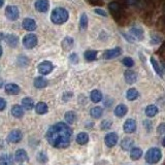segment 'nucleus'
Listing matches in <instances>:
<instances>
[{
    "label": "nucleus",
    "mask_w": 165,
    "mask_h": 165,
    "mask_svg": "<svg viewBox=\"0 0 165 165\" xmlns=\"http://www.w3.org/2000/svg\"><path fill=\"white\" fill-rule=\"evenodd\" d=\"M49 143L54 148L64 149L70 145L72 138V130L63 122L53 125L46 134Z\"/></svg>",
    "instance_id": "f257e3e1"
},
{
    "label": "nucleus",
    "mask_w": 165,
    "mask_h": 165,
    "mask_svg": "<svg viewBox=\"0 0 165 165\" xmlns=\"http://www.w3.org/2000/svg\"><path fill=\"white\" fill-rule=\"evenodd\" d=\"M68 12L63 7H57L55 9L51 14V21L54 23V24L60 25L63 24L68 20Z\"/></svg>",
    "instance_id": "f03ea898"
},
{
    "label": "nucleus",
    "mask_w": 165,
    "mask_h": 165,
    "mask_svg": "<svg viewBox=\"0 0 165 165\" xmlns=\"http://www.w3.org/2000/svg\"><path fill=\"white\" fill-rule=\"evenodd\" d=\"M162 158V153L160 149L158 148H151L146 154V161L149 164H156L157 162L160 161Z\"/></svg>",
    "instance_id": "7ed1b4c3"
},
{
    "label": "nucleus",
    "mask_w": 165,
    "mask_h": 165,
    "mask_svg": "<svg viewBox=\"0 0 165 165\" xmlns=\"http://www.w3.org/2000/svg\"><path fill=\"white\" fill-rule=\"evenodd\" d=\"M108 9H109V12H111V14L112 15V17H114V19L116 21H119L120 19L122 18L123 15V9H122V6L121 4L119 3V2H111V3L108 4Z\"/></svg>",
    "instance_id": "20e7f679"
},
{
    "label": "nucleus",
    "mask_w": 165,
    "mask_h": 165,
    "mask_svg": "<svg viewBox=\"0 0 165 165\" xmlns=\"http://www.w3.org/2000/svg\"><path fill=\"white\" fill-rule=\"evenodd\" d=\"M19 9L15 5H9L5 9V17L7 18L9 21H17L19 19Z\"/></svg>",
    "instance_id": "39448f33"
},
{
    "label": "nucleus",
    "mask_w": 165,
    "mask_h": 165,
    "mask_svg": "<svg viewBox=\"0 0 165 165\" xmlns=\"http://www.w3.org/2000/svg\"><path fill=\"white\" fill-rule=\"evenodd\" d=\"M23 44L26 49H33L37 44V36L35 34H27L24 38H23Z\"/></svg>",
    "instance_id": "423d86ee"
},
{
    "label": "nucleus",
    "mask_w": 165,
    "mask_h": 165,
    "mask_svg": "<svg viewBox=\"0 0 165 165\" xmlns=\"http://www.w3.org/2000/svg\"><path fill=\"white\" fill-rule=\"evenodd\" d=\"M37 69H38V72L43 75H46L49 73H51L53 71L54 69V65L51 63L50 61H43L41 63L38 64L37 66Z\"/></svg>",
    "instance_id": "0eeeda50"
},
{
    "label": "nucleus",
    "mask_w": 165,
    "mask_h": 165,
    "mask_svg": "<svg viewBox=\"0 0 165 165\" xmlns=\"http://www.w3.org/2000/svg\"><path fill=\"white\" fill-rule=\"evenodd\" d=\"M23 138L22 132L19 129H14L12 131H10V133L7 136V140L12 143H19Z\"/></svg>",
    "instance_id": "6e6552de"
},
{
    "label": "nucleus",
    "mask_w": 165,
    "mask_h": 165,
    "mask_svg": "<svg viewBox=\"0 0 165 165\" xmlns=\"http://www.w3.org/2000/svg\"><path fill=\"white\" fill-rule=\"evenodd\" d=\"M121 54H122L121 48H115V49H111V50H106V51L103 53V58L106 59V60L114 59V58L119 57Z\"/></svg>",
    "instance_id": "1a4fd4ad"
},
{
    "label": "nucleus",
    "mask_w": 165,
    "mask_h": 165,
    "mask_svg": "<svg viewBox=\"0 0 165 165\" xmlns=\"http://www.w3.org/2000/svg\"><path fill=\"white\" fill-rule=\"evenodd\" d=\"M129 34L134 39H137V40H143V39L145 38V32H143V30L141 29V28H139V27H132V28H130Z\"/></svg>",
    "instance_id": "9d476101"
},
{
    "label": "nucleus",
    "mask_w": 165,
    "mask_h": 165,
    "mask_svg": "<svg viewBox=\"0 0 165 165\" xmlns=\"http://www.w3.org/2000/svg\"><path fill=\"white\" fill-rule=\"evenodd\" d=\"M35 9L39 12H46L50 7L49 0H36L35 1Z\"/></svg>",
    "instance_id": "9b49d317"
},
{
    "label": "nucleus",
    "mask_w": 165,
    "mask_h": 165,
    "mask_svg": "<svg viewBox=\"0 0 165 165\" xmlns=\"http://www.w3.org/2000/svg\"><path fill=\"white\" fill-rule=\"evenodd\" d=\"M104 141H105V145L108 146V148H112L117 145L118 143V135L117 133L112 132L108 133V134L105 135V138H104Z\"/></svg>",
    "instance_id": "f8f14e48"
},
{
    "label": "nucleus",
    "mask_w": 165,
    "mask_h": 165,
    "mask_svg": "<svg viewBox=\"0 0 165 165\" xmlns=\"http://www.w3.org/2000/svg\"><path fill=\"white\" fill-rule=\"evenodd\" d=\"M3 39L10 48H15L19 44V38H18L17 35H14V34H6V35H4Z\"/></svg>",
    "instance_id": "ddd939ff"
},
{
    "label": "nucleus",
    "mask_w": 165,
    "mask_h": 165,
    "mask_svg": "<svg viewBox=\"0 0 165 165\" xmlns=\"http://www.w3.org/2000/svg\"><path fill=\"white\" fill-rule=\"evenodd\" d=\"M123 129L126 133H132L136 130V122L133 119H128L126 120V122L124 123V126Z\"/></svg>",
    "instance_id": "4468645a"
},
{
    "label": "nucleus",
    "mask_w": 165,
    "mask_h": 165,
    "mask_svg": "<svg viewBox=\"0 0 165 165\" xmlns=\"http://www.w3.org/2000/svg\"><path fill=\"white\" fill-rule=\"evenodd\" d=\"M124 77L126 83L129 84V85H132V84L136 83V81H137V73L133 71V70H126L124 73Z\"/></svg>",
    "instance_id": "2eb2a0df"
},
{
    "label": "nucleus",
    "mask_w": 165,
    "mask_h": 165,
    "mask_svg": "<svg viewBox=\"0 0 165 165\" xmlns=\"http://www.w3.org/2000/svg\"><path fill=\"white\" fill-rule=\"evenodd\" d=\"M23 28L27 31H34L36 29V23L35 21L31 18H26L23 21Z\"/></svg>",
    "instance_id": "dca6fc26"
},
{
    "label": "nucleus",
    "mask_w": 165,
    "mask_h": 165,
    "mask_svg": "<svg viewBox=\"0 0 165 165\" xmlns=\"http://www.w3.org/2000/svg\"><path fill=\"white\" fill-rule=\"evenodd\" d=\"M5 92L7 94H9V95H17V94L20 93V87L18 85H15V84H6L5 85Z\"/></svg>",
    "instance_id": "f3484780"
},
{
    "label": "nucleus",
    "mask_w": 165,
    "mask_h": 165,
    "mask_svg": "<svg viewBox=\"0 0 165 165\" xmlns=\"http://www.w3.org/2000/svg\"><path fill=\"white\" fill-rule=\"evenodd\" d=\"M15 159L17 162H20V163H23V162L27 161L28 159V156H27V153H26L25 150H23V149H20V150H18L15 152Z\"/></svg>",
    "instance_id": "a211bd4d"
},
{
    "label": "nucleus",
    "mask_w": 165,
    "mask_h": 165,
    "mask_svg": "<svg viewBox=\"0 0 165 165\" xmlns=\"http://www.w3.org/2000/svg\"><path fill=\"white\" fill-rule=\"evenodd\" d=\"M127 112H128V108H127V106L125 105V104H119V105L116 106L114 112H115V115H116L117 117L122 118L127 114Z\"/></svg>",
    "instance_id": "6ab92c4d"
},
{
    "label": "nucleus",
    "mask_w": 165,
    "mask_h": 165,
    "mask_svg": "<svg viewBox=\"0 0 165 165\" xmlns=\"http://www.w3.org/2000/svg\"><path fill=\"white\" fill-rule=\"evenodd\" d=\"M12 115L15 118H22L24 116V109L21 105H18V104H15L12 107Z\"/></svg>",
    "instance_id": "aec40b11"
},
{
    "label": "nucleus",
    "mask_w": 165,
    "mask_h": 165,
    "mask_svg": "<svg viewBox=\"0 0 165 165\" xmlns=\"http://www.w3.org/2000/svg\"><path fill=\"white\" fill-rule=\"evenodd\" d=\"M133 139L130 137H125L124 139L122 140L121 143V148L123 149L124 151H129L132 149V146H133Z\"/></svg>",
    "instance_id": "412c9836"
},
{
    "label": "nucleus",
    "mask_w": 165,
    "mask_h": 165,
    "mask_svg": "<svg viewBox=\"0 0 165 165\" xmlns=\"http://www.w3.org/2000/svg\"><path fill=\"white\" fill-rule=\"evenodd\" d=\"M14 159L9 154H3L0 155V165H12Z\"/></svg>",
    "instance_id": "4be33fe9"
},
{
    "label": "nucleus",
    "mask_w": 165,
    "mask_h": 165,
    "mask_svg": "<svg viewBox=\"0 0 165 165\" xmlns=\"http://www.w3.org/2000/svg\"><path fill=\"white\" fill-rule=\"evenodd\" d=\"M34 106V102L30 97H25L23 98L22 100V107L23 109H26V111H30L32 109Z\"/></svg>",
    "instance_id": "5701e85b"
},
{
    "label": "nucleus",
    "mask_w": 165,
    "mask_h": 165,
    "mask_svg": "<svg viewBox=\"0 0 165 165\" xmlns=\"http://www.w3.org/2000/svg\"><path fill=\"white\" fill-rule=\"evenodd\" d=\"M46 85H48V81L43 77H38L34 80V86L37 89H43L44 87H46Z\"/></svg>",
    "instance_id": "b1692460"
},
{
    "label": "nucleus",
    "mask_w": 165,
    "mask_h": 165,
    "mask_svg": "<svg viewBox=\"0 0 165 165\" xmlns=\"http://www.w3.org/2000/svg\"><path fill=\"white\" fill-rule=\"evenodd\" d=\"M90 98L94 103H98V102H100L102 100V93L99 90H93L91 92Z\"/></svg>",
    "instance_id": "393cba45"
},
{
    "label": "nucleus",
    "mask_w": 165,
    "mask_h": 165,
    "mask_svg": "<svg viewBox=\"0 0 165 165\" xmlns=\"http://www.w3.org/2000/svg\"><path fill=\"white\" fill-rule=\"evenodd\" d=\"M89 141V135L86 132H81L77 135V143L78 145H86Z\"/></svg>",
    "instance_id": "a878e982"
},
{
    "label": "nucleus",
    "mask_w": 165,
    "mask_h": 165,
    "mask_svg": "<svg viewBox=\"0 0 165 165\" xmlns=\"http://www.w3.org/2000/svg\"><path fill=\"white\" fill-rule=\"evenodd\" d=\"M48 105L44 102H38L35 105V112L38 115H44L46 112H48Z\"/></svg>",
    "instance_id": "bb28decb"
},
{
    "label": "nucleus",
    "mask_w": 165,
    "mask_h": 165,
    "mask_svg": "<svg viewBox=\"0 0 165 165\" xmlns=\"http://www.w3.org/2000/svg\"><path fill=\"white\" fill-rule=\"evenodd\" d=\"M151 63L152 65H153V68H154V70L157 72V74L159 75V77H163V70H162V68L161 66L159 65V63L157 62V60L154 58V57H151Z\"/></svg>",
    "instance_id": "cd10ccee"
},
{
    "label": "nucleus",
    "mask_w": 165,
    "mask_h": 165,
    "mask_svg": "<svg viewBox=\"0 0 165 165\" xmlns=\"http://www.w3.org/2000/svg\"><path fill=\"white\" fill-rule=\"evenodd\" d=\"M143 155V151L139 148H132L130 150V157H131L132 160H138Z\"/></svg>",
    "instance_id": "c85d7f7f"
},
{
    "label": "nucleus",
    "mask_w": 165,
    "mask_h": 165,
    "mask_svg": "<svg viewBox=\"0 0 165 165\" xmlns=\"http://www.w3.org/2000/svg\"><path fill=\"white\" fill-rule=\"evenodd\" d=\"M73 46V39L71 37H65L62 41V48L64 51H70Z\"/></svg>",
    "instance_id": "c756f323"
},
{
    "label": "nucleus",
    "mask_w": 165,
    "mask_h": 165,
    "mask_svg": "<svg viewBox=\"0 0 165 165\" xmlns=\"http://www.w3.org/2000/svg\"><path fill=\"white\" fill-rule=\"evenodd\" d=\"M138 95H139V94H138V91L136 90L135 88H130L126 93V97L128 100H130V101L135 100V99L138 97Z\"/></svg>",
    "instance_id": "7c9ffc66"
},
{
    "label": "nucleus",
    "mask_w": 165,
    "mask_h": 165,
    "mask_svg": "<svg viewBox=\"0 0 165 165\" xmlns=\"http://www.w3.org/2000/svg\"><path fill=\"white\" fill-rule=\"evenodd\" d=\"M157 112H158V107L156 105H154V104H151V105H148L146 108V117H154L157 115Z\"/></svg>",
    "instance_id": "2f4dec72"
},
{
    "label": "nucleus",
    "mask_w": 165,
    "mask_h": 165,
    "mask_svg": "<svg viewBox=\"0 0 165 165\" xmlns=\"http://www.w3.org/2000/svg\"><path fill=\"white\" fill-rule=\"evenodd\" d=\"M84 57H85V59L87 61H94V60L97 58V52L94 51V50H89V51L85 52Z\"/></svg>",
    "instance_id": "473e14b6"
},
{
    "label": "nucleus",
    "mask_w": 165,
    "mask_h": 165,
    "mask_svg": "<svg viewBox=\"0 0 165 165\" xmlns=\"http://www.w3.org/2000/svg\"><path fill=\"white\" fill-rule=\"evenodd\" d=\"M102 114H103V109H102L101 107H99V106L93 107V108L91 109V112H90L91 117L95 118V119H98V118H100L102 116Z\"/></svg>",
    "instance_id": "72a5a7b5"
},
{
    "label": "nucleus",
    "mask_w": 165,
    "mask_h": 165,
    "mask_svg": "<svg viewBox=\"0 0 165 165\" xmlns=\"http://www.w3.org/2000/svg\"><path fill=\"white\" fill-rule=\"evenodd\" d=\"M65 121H66L68 124H73L77 120V115H75L74 112H67L65 114Z\"/></svg>",
    "instance_id": "f704fd0d"
},
{
    "label": "nucleus",
    "mask_w": 165,
    "mask_h": 165,
    "mask_svg": "<svg viewBox=\"0 0 165 165\" xmlns=\"http://www.w3.org/2000/svg\"><path fill=\"white\" fill-rule=\"evenodd\" d=\"M87 27H88V17L86 14H83L80 18V28L84 30Z\"/></svg>",
    "instance_id": "c9c22d12"
},
{
    "label": "nucleus",
    "mask_w": 165,
    "mask_h": 165,
    "mask_svg": "<svg viewBox=\"0 0 165 165\" xmlns=\"http://www.w3.org/2000/svg\"><path fill=\"white\" fill-rule=\"evenodd\" d=\"M18 64H19L20 66L25 67L29 64V60H28L27 57H25V56H20L19 58H18Z\"/></svg>",
    "instance_id": "e433bc0d"
},
{
    "label": "nucleus",
    "mask_w": 165,
    "mask_h": 165,
    "mask_svg": "<svg viewBox=\"0 0 165 165\" xmlns=\"http://www.w3.org/2000/svg\"><path fill=\"white\" fill-rule=\"evenodd\" d=\"M123 64L126 67H132L133 65H134V61H133L132 58H130V57H125V58L123 59Z\"/></svg>",
    "instance_id": "4c0bfd02"
},
{
    "label": "nucleus",
    "mask_w": 165,
    "mask_h": 165,
    "mask_svg": "<svg viewBox=\"0 0 165 165\" xmlns=\"http://www.w3.org/2000/svg\"><path fill=\"white\" fill-rule=\"evenodd\" d=\"M100 126H101L102 130H107V129H109V128L112 127V122L109 121V120H104V121L101 123Z\"/></svg>",
    "instance_id": "58836bf2"
},
{
    "label": "nucleus",
    "mask_w": 165,
    "mask_h": 165,
    "mask_svg": "<svg viewBox=\"0 0 165 165\" xmlns=\"http://www.w3.org/2000/svg\"><path fill=\"white\" fill-rule=\"evenodd\" d=\"M151 41H152V44H157V43H159L161 41V37H160V36H158V35H156V34H154V35H152Z\"/></svg>",
    "instance_id": "ea45409f"
},
{
    "label": "nucleus",
    "mask_w": 165,
    "mask_h": 165,
    "mask_svg": "<svg viewBox=\"0 0 165 165\" xmlns=\"http://www.w3.org/2000/svg\"><path fill=\"white\" fill-rule=\"evenodd\" d=\"M37 158H38V161L41 162V163H44V162L48 161V157L44 155L43 153H39L38 156H37Z\"/></svg>",
    "instance_id": "a19ab883"
},
{
    "label": "nucleus",
    "mask_w": 165,
    "mask_h": 165,
    "mask_svg": "<svg viewBox=\"0 0 165 165\" xmlns=\"http://www.w3.org/2000/svg\"><path fill=\"white\" fill-rule=\"evenodd\" d=\"M157 132H158L159 134H164L165 133V123H161V124L159 125L158 128H157Z\"/></svg>",
    "instance_id": "79ce46f5"
},
{
    "label": "nucleus",
    "mask_w": 165,
    "mask_h": 165,
    "mask_svg": "<svg viewBox=\"0 0 165 165\" xmlns=\"http://www.w3.org/2000/svg\"><path fill=\"white\" fill-rule=\"evenodd\" d=\"M94 12L99 15H101V17H107L106 12H104V10L101 9H94Z\"/></svg>",
    "instance_id": "37998d69"
},
{
    "label": "nucleus",
    "mask_w": 165,
    "mask_h": 165,
    "mask_svg": "<svg viewBox=\"0 0 165 165\" xmlns=\"http://www.w3.org/2000/svg\"><path fill=\"white\" fill-rule=\"evenodd\" d=\"M6 107V101L2 97H0V112H2Z\"/></svg>",
    "instance_id": "c03bdc74"
},
{
    "label": "nucleus",
    "mask_w": 165,
    "mask_h": 165,
    "mask_svg": "<svg viewBox=\"0 0 165 165\" xmlns=\"http://www.w3.org/2000/svg\"><path fill=\"white\" fill-rule=\"evenodd\" d=\"M122 35L124 36V37L126 38L127 40L129 41V43H134V40H135V39L133 38L131 35H128V34H126V33H122Z\"/></svg>",
    "instance_id": "a18cd8bd"
},
{
    "label": "nucleus",
    "mask_w": 165,
    "mask_h": 165,
    "mask_svg": "<svg viewBox=\"0 0 165 165\" xmlns=\"http://www.w3.org/2000/svg\"><path fill=\"white\" fill-rule=\"evenodd\" d=\"M72 97V93H70V92H66L63 95V100L65 102H67L68 100H69V98H71Z\"/></svg>",
    "instance_id": "49530a36"
},
{
    "label": "nucleus",
    "mask_w": 165,
    "mask_h": 165,
    "mask_svg": "<svg viewBox=\"0 0 165 165\" xmlns=\"http://www.w3.org/2000/svg\"><path fill=\"white\" fill-rule=\"evenodd\" d=\"M143 124L146 125V130H149V131H151V129H152V122L151 121H149V120H146V121H145V123Z\"/></svg>",
    "instance_id": "de8ad7c7"
},
{
    "label": "nucleus",
    "mask_w": 165,
    "mask_h": 165,
    "mask_svg": "<svg viewBox=\"0 0 165 165\" xmlns=\"http://www.w3.org/2000/svg\"><path fill=\"white\" fill-rule=\"evenodd\" d=\"M70 61H71L72 63H77V54H71V56H70Z\"/></svg>",
    "instance_id": "09e8293b"
},
{
    "label": "nucleus",
    "mask_w": 165,
    "mask_h": 165,
    "mask_svg": "<svg viewBox=\"0 0 165 165\" xmlns=\"http://www.w3.org/2000/svg\"><path fill=\"white\" fill-rule=\"evenodd\" d=\"M89 1H90L91 3L94 4V5H102V4H103L102 0H89Z\"/></svg>",
    "instance_id": "8fccbe9b"
},
{
    "label": "nucleus",
    "mask_w": 165,
    "mask_h": 165,
    "mask_svg": "<svg viewBox=\"0 0 165 165\" xmlns=\"http://www.w3.org/2000/svg\"><path fill=\"white\" fill-rule=\"evenodd\" d=\"M125 1H126V3L128 5H135L137 4L138 0H125Z\"/></svg>",
    "instance_id": "3c124183"
},
{
    "label": "nucleus",
    "mask_w": 165,
    "mask_h": 165,
    "mask_svg": "<svg viewBox=\"0 0 165 165\" xmlns=\"http://www.w3.org/2000/svg\"><path fill=\"white\" fill-rule=\"evenodd\" d=\"M4 4V0H0V7H2Z\"/></svg>",
    "instance_id": "603ef678"
},
{
    "label": "nucleus",
    "mask_w": 165,
    "mask_h": 165,
    "mask_svg": "<svg viewBox=\"0 0 165 165\" xmlns=\"http://www.w3.org/2000/svg\"><path fill=\"white\" fill-rule=\"evenodd\" d=\"M2 52L3 51H2V48H1V46H0V57L2 56Z\"/></svg>",
    "instance_id": "864d4df0"
},
{
    "label": "nucleus",
    "mask_w": 165,
    "mask_h": 165,
    "mask_svg": "<svg viewBox=\"0 0 165 165\" xmlns=\"http://www.w3.org/2000/svg\"><path fill=\"white\" fill-rule=\"evenodd\" d=\"M163 146H165V136H164V138H163Z\"/></svg>",
    "instance_id": "5fc2aeb1"
},
{
    "label": "nucleus",
    "mask_w": 165,
    "mask_h": 165,
    "mask_svg": "<svg viewBox=\"0 0 165 165\" xmlns=\"http://www.w3.org/2000/svg\"><path fill=\"white\" fill-rule=\"evenodd\" d=\"M163 24H164V26H165V17L163 18Z\"/></svg>",
    "instance_id": "6e6d98bb"
},
{
    "label": "nucleus",
    "mask_w": 165,
    "mask_h": 165,
    "mask_svg": "<svg viewBox=\"0 0 165 165\" xmlns=\"http://www.w3.org/2000/svg\"><path fill=\"white\" fill-rule=\"evenodd\" d=\"M164 48H165V43H164V44H163V46H162V49H161V50H163V49H164Z\"/></svg>",
    "instance_id": "4d7b16f0"
},
{
    "label": "nucleus",
    "mask_w": 165,
    "mask_h": 165,
    "mask_svg": "<svg viewBox=\"0 0 165 165\" xmlns=\"http://www.w3.org/2000/svg\"><path fill=\"white\" fill-rule=\"evenodd\" d=\"M163 12H164V14H165V5H164V7H163Z\"/></svg>",
    "instance_id": "13d9d810"
}]
</instances>
